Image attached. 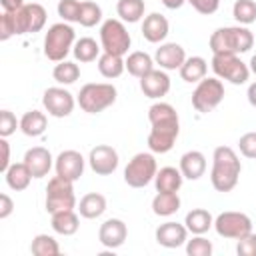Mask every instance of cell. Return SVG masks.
<instances>
[{"mask_svg": "<svg viewBox=\"0 0 256 256\" xmlns=\"http://www.w3.org/2000/svg\"><path fill=\"white\" fill-rule=\"evenodd\" d=\"M140 90L146 98L160 100L162 96H166L170 92V76L166 74V70L154 68L146 76L140 78Z\"/></svg>", "mask_w": 256, "mask_h": 256, "instance_id": "cell-17", "label": "cell"}, {"mask_svg": "<svg viewBox=\"0 0 256 256\" xmlns=\"http://www.w3.org/2000/svg\"><path fill=\"white\" fill-rule=\"evenodd\" d=\"M14 34H16L14 12H2V14H0V40L6 42V40L12 38Z\"/></svg>", "mask_w": 256, "mask_h": 256, "instance_id": "cell-43", "label": "cell"}, {"mask_svg": "<svg viewBox=\"0 0 256 256\" xmlns=\"http://www.w3.org/2000/svg\"><path fill=\"white\" fill-rule=\"evenodd\" d=\"M52 78L62 86H70L80 78V68L76 62H70V60L56 62V66L52 70Z\"/></svg>", "mask_w": 256, "mask_h": 256, "instance_id": "cell-36", "label": "cell"}, {"mask_svg": "<svg viewBox=\"0 0 256 256\" xmlns=\"http://www.w3.org/2000/svg\"><path fill=\"white\" fill-rule=\"evenodd\" d=\"M212 250H214V246L208 238H204V234H194L192 240H186L188 256H210Z\"/></svg>", "mask_w": 256, "mask_h": 256, "instance_id": "cell-39", "label": "cell"}, {"mask_svg": "<svg viewBox=\"0 0 256 256\" xmlns=\"http://www.w3.org/2000/svg\"><path fill=\"white\" fill-rule=\"evenodd\" d=\"M4 178H6V184H8V188H12L14 192H22V190H26L28 186H30V182H32V172H30V168L24 164V160L22 162H14V164H10L8 166V170L4 172Z\"/></svg>", "mask_w": 256, "mask_h": 256, "instance_id": "cell-25", "label": "cell"}, {"mask_svg": "<svg viewBox=\"0 0 256 256\" xmlns=\"http://www.w3.org/2000/svg\"><path fill=\"white\" fill-rule=\"evenodd\" d=\"M232 16L242 26L256 22V2L254 0H236L232 6Z\"/></svg>", "mask_w": 256, "mask_h": 256, "instance_id": "cell-37", "label": "cell"}, {"mask_svg": "<svg viewBox=\"0 0 256 256\" xmlns=\"http://www.w3.org/2000/svg\"><path fill=\"white\" fill-rule=\"evenodd\" d=\"M236 254L238 256H256V234L254 232H250L238 240Z\"/></svg>", "mask_w": 256, "mask_h": 256, "instance_id": "cell-44", "label": "cell"}, {"mask_svg": "<svg viewBox=\"0 0 256 256\" xmlns=\"http://www.w3.org/2000/svg\"><path fill=\"white\" fill-rule=\"evenodd\" d=\"M184 226L192 234H206L214 226V218L204 208H192L184 218Z\"/></svg>", "mask_w": 256, "mask_h": 256, "instance_id": "cell-31", "label": "cell"}, {"mask_svg": "<svg viewBox=\"0 0 256 256\" xmlns=\"http://www.w3.org/2000/svg\"><path fill=\"white\" fill-rule=\"evenodd\" d=\"M76 208V194H74V182L52 176L46 186V212L54 214L60 210H74Z\"/></svg>", "mask_w": 256, "mask_h": 256, "instance_id": "cell-8", "label": "cell"}, {"mask_svg": "<svg viewBox=\"0 0 256 256\" xmlns=\"http://www.w3.org/2000/svg\"><path fill=\"white\" fill-rule=\"evenodd\" d=\"M16 128H20V120H16V116L10 110H2L0 112V136L8 138L16 132Z\"/></svg>", "mask_w": 256, "mask_h": 256, "instance_id": "cell-41", "label": "cell"}, {"mask_svg": "<svg viewBox=\"0 0 256 256\" xmlns=\"http://www.w3.org/2000/svg\"><path fill=\"white\" fill-rule=\"evenodd\" d=\"M240 172H242V164L238 154L230 146H216L212 154V170H210L212 188L222 194L234 190Z\"/></svg>", "mask_w": 256, "mask_h": 256, "instance_id": "cell-2", "label": "cell"}, {"mask_svg": "<svg viewBox=\"0 0 256 256\" xmlns=\"http://www.w3.org/2000/svg\"><path fill=\"white\" fill-rule=\"evenodd\" d=\"M100 50H102V46L94 38L84 36V38L74 42L72 54H74V58L78 62H94L96 58H100Z\"/></svg>", "mask_w": 256, "mask_h": 256, "instance_id": "cell-33", "label": "cell"}, {"mask_svg": "<svg viewBox=\"0 0 256 256\" xmlns=\"http://www.w3.org/2000/svg\"><path fill=\"white\" fill-rule=\"evenodd\" d=\"M24 164L30 168L34 178H44L54 166V158L48 148L44 146H32L24 152Z\"/></svg>", "mask_w": 256, "mask_h": 256, "instance_id": "cell-19", "label": "cell"}, {"mask_svg": "<svg viewBox=\"0 0 256 256\" xmlns=\"http://www.w3.org/2000/svg\"><path fill=\"white\" fill-rule=\"evenodd\" d=\"M42 106L50 116L66 118V116L72 114V110L76 106V100H74L72 92L66 90L64 86H50L42 94Z\"/></svg>", "mask_w": 256, "mask_h": 256, "instance_id": "cell-12", "label": "cell"}, {"mask_svg": "<svg viewBox=\"0 0 256 256\" xmlns=\"http://www.w3.org/2000/svg\"><path fill=\"white\" fill-rule=\"evenodd\" d=\"M156 172L158 164L154 152H138L130 158V162L124 168V182L130 188H144L150 182H154Z\"/></svg>", "mask_w": 256, "mask_h": 256, "instance_id": "cell-7", "label": "cell"}, {"mask_svg": "<svg viewBox=\"0 0 256 256\" xmlns=\"http://www.w3.org/2000/svg\"><path fill=\"white\" fill-rule=\"evenodd\" d=\"M14 212V200L8 194H0V220H6Z\"/></svg>", "mask_w": 256, "mask_h": 256, "instance_id": "cell-46", "label": "cell"}, {"mask_svg": "<svg viewBox=\"0 0 256 256\" xmlns=\"http://www.w3.org/2000/svg\"><path fill=\"white\" fill-rule=\"evenodd\" d=\"M210 66L220 80H228L230 84H236V86L244 84L250 78V68L238 58V54H226V52L212 54Z\"/></svg>", "mask_w": 256, "mask_h": 256, "instance_id": "cell-10", "label": "cell"}, {"mask_svg": "<svg viewBox=\"0 0 256 256\" xmlns=\"http://www.w3.org/2000/svg\"><path fill=\"white\" fill-rule=\"evenodd\" d=\"M84 166H86V160L78 150H62L54 160L56 174L70 180V182H76L82 178Z\"/></svg>", "mask_w": 256, "mask_h": 256, "instance_id": "cell-15", "label": "cell"}, {"mask_svg": "<svg viewBox=\"0 0 256 256\" xmlns=\"http://www.w3.org/2000/svg\"><path fill=\"white\" fill-rule=\"evenodd\" d=\"M102 20V8L96 4V2H90V0H84L80 4V16H78V24L84 26V28H92L96 24H100Z\"/></svg>", "mask_w": 256, "mask_h": 256, "instance_id": "cell-38", "label": "cell"}, {"mask_svg": "<svg viewBox=\"0 0 256 256\" xmlns=\"http://www.w3.org/2000/svg\"><path fill=\"white\" fill-rule=\"evenodd\" d=\"M0 150H2L0 170H2V172H6V170H8V166H10L12 162H10V144H8V140H6V138H2V136H0Z\"/></svg>", "mask_w": 256, "mask_h": 256, "instance_id": "cell-47", "label": "cell"}, {"mask_svg": "<svg viewBox=\"0 0 256 256\" xmlns=\"http://www.w3.org/2000/svg\"><path fill=\"white\" fill-rule=\"evenodd\" d=\"M214 230L218 236L228 238V240H240L242 236L252 232V220L248 214L244 212H236V210H228V212H220L214 218Z\"/></svg>", "mask_w": 256, "mask_h": 256, "instance_id": "cell-11", "label": "cell"}, {"mask_svg": "<svg viewBox=\"0 0 256 256\" xmlns=\"http://www.w3.org/2000/svg\"><path fill=\"white\" fill-rule=\"evenodd\" d=\"M80 0H58V16L62 18V22H78V16H80Z\"/></svg>", "mask_w": 256, "mask_h": 256, "instance_id": "cell-40", "label": "cell"}, {"mask_svg": "<svg viewBox=\"0 0 256 256\" xmlns=\"http://www.w3.org/2000/svg\"><path fill=\"white\" fill-rule=\"evenodd\" d=\"M118 162H120L118 152L112 146H108V144H98L88 154V164H90L92 172L98 174V176L114 174L116 168H118Z\"/></svg>", "mask_w": 256, "mask_h": 256, "instance_id": "cell-14", "label": "cell"}, {"mask_svg": "<svg viewBox=\"0 0 256 256\" xmlns=\"http://www.w3.org/2000/svg\"><path fill=\"white\" fill-rule=\"evenodd\" d=\"M144 10H146L144 0H118L116 4V14L120 16L122 22L128 24L140 22L144 18Z\"/></svg>", "mask_w": 256, "mask_h": 256, "instance_id": "cell-32", "label": "cell"}, {"mask_svg": "<svg viewBox=\"0 0 256 256\" xmlns=\"http://www.w3.org/2000/svg\"><path fill=\"white\" fill-rule=\"evenodd\" d=\"M186 58L188 56H186L184 48L176 42H164L154 52V62L162 70H180V66L184 64Z\"/></svg>", "mask_w": 256, "mask_h": 256, "instance_id": "cell-20", "label": "cell"}, {"mask_svg": "<svg viewBox=\"0 0 256 256\" xmlns=\"http://www.w3.org/2000/svg\"><path fill=\"white\" fill-rule=\"evenodd\" d=\"M160 2H162V4H164L168 10H178V8H180V6H182L186 0H160Z\"/></svg>", "mask_w": 256, "mask_h": 256, "instance_id": "cell-50", "label": "cell"}, {"mask_svg": "<svg viewBox=\"0 0 256 256\" xmlns=\"http://www.w3.org/2000/svg\"><path fill=\"white\" fill-rule=\"evenodd\" d=\"M180 172L188 180H200L206 172V156L200 150H188L180 156Z\"/></svg>", "mask_w": 256, "mask_h": 256, "instance_id": "cell-22", "label": "cell"}, {"mask_svg": "<svg viewBox=\"0 0 256 256\" xmlns=\"http://www.w3.org/2000/svg\"><path fill=\"white\" fill-rule=\"evenodd\" d=\"M76 42V32L68 22H56L48 28L44 36V56L52 62H62L72 52Z\"/></svg>", "mask_w": 256, "mask_h": 256, "instance_id": "cell-5", "label": "cell"}, {"mask_svg": "<svg viewBox=\"0 0 256 256\" xmlns=\"http://www.w3.org/2000/svg\"><path fill=\"white\" fill-rule=\"evenodd\" d=\"M106 206H108V202H106V198L100 192H88V194H84L80 198L76 210H78V214L82 218L94 220V218H100L106 212Z\"/></svg>", "mask_w": 256, "mask_h": 256, "instance_id": "cell-23", "label": "cell"}, {"mask_svg": "<svg viewBox=\"0 0 256 256\" xmlns=\"http://www.w3.org/2000/svg\"><path fill=\"white\" fill-rule=\"evenodd\" d=\"M116 96H118V90H116L114 84L88 82L80 88L76 102L86 114H100L102 110L110 108L116 102Z\"/></svg>", "mask_w": 256, "mask_h": 256, "instance_id": "cell-4", "label": "cell"}, {"mask_svg": "<svg viewBox=\"0 0 256 256\" xmlns=\"http://www.w3.org/2000/svg\"><path fill=\"white\" fill-rule=\"evenodd\" d=\"M4 12H16L24 6V0H0Z\"/></svg>", "mask_w": 256, "mask_h": 256, "instance_id": "cell-48", "label": "cell"}, {"mask_svg": "<svg viewBox=\"0 0 256 256\" xmlns=\"http://www.w3.org/2000/svg\"><path fill=\"white\" fill-rule=\"evenodd\" d=\"M126 70V62L122 56H116V54H108V52H102L100 58H98V72L112 80V78H118L122 72Z\"/></svg>", "mask_w": 256, "mask_h": 256, "instance_id": "cell-34", "label": "cell"}, {"mask_svg": "<svg viewBox=\"0 0 256 256\" xmlns=\"http://www.w3.org/2000/svg\"><path fill=\"white\" fill-rule=\"evenodd\" d=\"M154 238L164 248H178V246L186 244V240H188V228L184 224H180V222L168 220V222H164V224H160L156 228Z\"/></svg>", "mask_w": 256, "mask_h": 256, "instance_id": "cell-18", "label": "cell"}, {"mask_svg": "<svg viewBox=\"0 0 256 256\" xmlns=\"http://www.w3.org/2000/svg\"><path fill=\"white\" fill-rule=\"evenodd\" d=\"M182 182H184V176L180 168H174V166H164L154 176L156 192H178L182 188Z\"/></svg>", "mask_w": 256, "mask_h": 256, "instance_id": "cell-24", "label": "cell"}, {"mask_svg": "<svg viewBox=\"0 0 256 256\" xmlns=\"http://www.w3.org/2000/svg\"><path fill=\"white\" fill-rule=\"evenodd\" d=\"M168 32H170V24H168L166 16H162L160 12H152V14L144 16V20H142L144 40H148L150 44H160L166 40Z\"/></svg>", "mask_w": 256, "mask_h": 256, "instance_id": "cell-21", "label": "cell"}, {"mask_svg": "<svg viewBox=\"0 0 256 256\" xmlns=\"http://www.w3.org/2000/svg\"><path fill=\"white\" fill-rule=\"evenodd\" d=\"M132 38L126 28V24L120 18H108L100 26V46L102 52L116 54V56H126L130 50Z\"/></svg>", "mask_w": 256, "mask_h": 256, "instance_id": "cell-6", "label": "cell"}, {"mask_svg": "<svg viewBox=\"0 0 256 256\" xmlns=\"http://www.w3.org/2000/svg\"><path fill=\"white\" fill-rule=\"evenodd\" d=\"M212 54H244L254 46V34L238 24V26H222L216 28L208 40Z\"/></svg>", "mask_w": 256, "mask_h": 256, "instance_id": "cell-3", "label": "cell"}, {"mask_svg": "<svg viewBox=\"0 0 256 256\" xmlns=\"http://www.w3.org/2000/svg\"><path fill=\"white\" fill-rule=\"evenodd\" d=\"M126 70H128V74L130 76H134V78H142V76H146L150 70H154V58L148 54V52H142V50H134V52H130L128 56H126Z\"/></svg>", "mask_w": 256, "mask_h": 256, "instance_id": "cell-26", "label": "cell"}, {"mask_svg": "<svg viewBox=\"0 0 256 256\" xmlns=\"http://www.w3.org/2000/svg\"><path fill=\"white\" fill-rule=\"evenodd\" d=\"M128 238V226L124 220L120 218H108L100 224V230H98V240L104 248H120Z\"/></svg>", "mask_w": 256, "mask_h": 256, "instance_id": "cell-16", "label": "cell"}, {"mask_svg": "<svg viewBox=\"0 0 256 256\" xmlns=\"http://www.w3.org/2000/svg\"><path fill=\"white\" fill-rule=\"evenodd\" d=\"M246 98H248V102H250V106L252 108H256V80L248 86V92H246Z\"/></svg>", "mask_w": 256, "mask_h": 256, "instance_id": "cell-49", "label": "cell"}, {"mask_svg": "<svg viewBox=\"0 0 256 256\" xmlns=\"http://www.w3.org/2000/svg\"><path fill=\"white\" fill-rule=\"evenodd\" d=\"M196 12L200 14H214L218 8H220V0H186Z\"/></svg>", "mask_w": 256, "mask_h": 256, "instance_id": "cell-45", "label": "cell"}, {"mask_svg": "<svg viewBox=\"0 0 256 256\" xmlns=\"http://www.w3.org/2000/svg\"><path fill=\"white\" fill-rule=\"evenodd\" d=\"M50 216H52V222H50L52 230L60 236H72L80 228V218L74 210H60V212H54Z\"/></svg>", "mask_w": 256, "mask_h": 256, "instance_id": "cell-28", "label": "cell"}, {"mask_svg": "<svg viewBox=\"0 0 256 256\" xmlns=\"http://www.w3.org/2000/svg\"><path fill=\"white\" fill-rule=\"evenodd\" d=\"M46 126H48V118L40 110H28L20 118V130H22V134H26L30 138L42 136L46 132Z\"/></svg>", "mask_w": 256, "mask_h": 256, "instance_id": "cell-27", "label": "cell"}, {"mask_svg": "<svg viewBox=\"0 0 256 256\" xmlns=\"http://www.w3.org/2000/svg\"><path fill=\"white\" fill-rule=\"evenodd\" d=\"M222 100H224V84L218 76L202 78L192 92V106L200 114L212 112Z\"/></svg>", "mask_w": 256, "mask_h": 256, "instance_id": "cell-9", "label": "cell"}, {"mask_svg": "<svg viewBox=\"0 0 256 256\" xmlns=\"http://www.w3.org/2000/svg\"><path fill=\"white\" fill-rule=\"evenodd\" d=\"M248 68H250V72H252V74H256V54L250 58V62H248Z\"/></svg>", "mask_w": 256, "mask_h": 256, "instance_id": "cell-51", "label": "cell"}, {"mask_svg": "<svg viewBox=\"0 0 256 256\" xmlns=\"http://www.w3.org/2000/svg\"><path fill=\"white\" fill-rule=\"evenodd\" d=\"M180 78L188 84L192 82H200L202 78H206V72H208V62L202 58V56H190L184 60V64L180 66Z\"/></svg>", "mask_w": 256, "mask_h": 256, "instance_id": "cell-30", "label": "cell"}, {"mask_svg": "<svg viewBox=\"0 0 256 256\" xmlns=\"http://www.w3.org/2000/svg\"><path fill=\"white\" fill-rule=\"evenodd\" d=\"M148 120L152 124L148 134V148L154 154H166L174 148L180 134L178 112L168 102H154L148 108Z\"/></svg>", "mask_w": 256, "mask_h": 256, "instance_id": "cell-1", "label": "cell"}, {"mask_svg": "<svg viewBox=\"0 0 256 256\" xmlns=\"http://www.w3.org/2000/svg\"><path fill=\"white\" fill-rule=\"evenodd\" d=\"M180 204L182 202L178 192H156V196L152 198V212L156 216L168 218L180 210Z\"/></svg>", "mask_w": 256, "mask_h": 256, "instance_id": "cell-29", "label": "cell"}, {"mask_svg": "<svg viewBox=\"0 0 256 256\" xmlns=\"http://www.w3.org/2000/svg\"><path fill=\"white\" fill-rule=\"evenodd\" d=\"M46 8L38 2L24 4L20 10L14 12L16 20V34H30V32H40L46 26Z\"/></svg>", "mask_w": 256, "mask_h": 256, "instance_id": "cell-13", "label": "cell"}, {"mask_svg": "<svg viewBox=\"0 0 256 256\" xmlns=\"http://www.w3.org/2000/svg\"><path fill=\"white\" fill-rule=\"evenodd\" d=\"M238 150L242 156L256 160V132H246L238 138Z\"/></svg>", "mask_w": 256, "mask_h": 256, "instance_id": "cell-42", "label": "cell"}, {"mask_svg": "<svg viewBox=\"0 0 256 256\" xmlns=\"http://www.w3.org/2000/svg\"><path fill=\"white\" fill-rule=\"evenodd\" d=\"M30 252L34 256H58L60 254V244L50 234H36L32 238Z\"/></svg>", "mask_w": 256, "mask_h": 256, "instance_id": "cell-35", "label": "cell"}]
</instances>
